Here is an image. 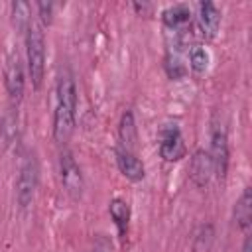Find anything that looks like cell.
<instances>
[{
    "mask_svg": "<svg viewBox=\"0 0 252 252\" xmlns=\"http://www.w3.org/2000/svg\"><path fill=\"white\" fill-rule=\"evenodd\" d=\"M75 110H77V91L75 81L69 69H63L57 79V106L53 116V136L57 144L69 142L75 128Z\"/></svg>",
    "mask_w": 252,
    "mask_h": 252,
    "instance_id": "6da1fadb",
    "label": "cell"
},
{
    "mask_svg": "<svg viewBox=\"0 0 252 252\" xmlns=\"http://www.w3.org/2000/svg\"><path fill=\"white\" fill-rule=\"evenodd\" d=\"M26 53H28V71L32 77V85L33 89H39L45 73V39L37 24H30L26 30Z\"/></svg>",
    "mask_w": 252,
    "mask_h": 252,
    "instance_id": "7a4b0ae2",
    "label": "cell"
},
{
    "mask_svg": "<svg viewBox=\"0 0 252 252\" xmlns=\"http://www.w3.org/2000/svg\"><path fill=\"white\" fill-rule=\"evenodd\" d=\"M35 185H37V163L30 156L22 163L20 175H18V183H16V197H18V203H20L22 209H26L32 203Z\"/></svg>",
    "mask_w": 252,
    "mask_h": 252,
    "instance_id": "3957f363",
    "label": "cell"
},
{
    "mask_svg": "<svg viewBox=\"0 0 252 252\" xmlns=\"http://www.w3.org/2000/svg\"><path fill=\"white\" fill-rule=\"evenodd\" d=\"M211 161H213V173L217 177L224 179L226 169H228V142H226V132L222 126L213 128L211 136Z\"/></svg>",
    "mask_w": 252,
    "mask_h": 252,
    "instance_id": "277c9868",
    "label": "cell"
},
{
    "mask_svg": "<svg viewBox=\"0 0 252 252\" xmlns=\"http://www.w3.org/2000/svg\"><path fill=\"white\" fill-rule=\"evenodd\" d=\"M61 181H63V187L65 191L77 199L81 197V191H83V177H81V169L75 161V158L71 156V152H61Z\"/></svg>",
    "mask_w": 252,
    "mask_h": 252,
    "instance_id": "5b68a950",
    "label": "cell"
},
{
    "mask_svg": "<svg viewBox=\"0 0 252 252\" xmlns=\"http://www.w3.org/2000/svg\"><path fill=\"white\" fill-rule=\"evenodd\" d=\"M159 154L165 161H177L185 156V144L179 128L175 124H169L161 132V142H159Z\"/></svg>",
    "mask_w": 252,
    "mask_h": 252,
    "instance_id": "8992f818",
    "label": "cell"
},
{
    "mask_svg": "<svg viewBox=\"0 0 252 252\" xmlns=\"http://www.w3.org/2000/svg\"><path fill=\"white\" fill-rule=\"evenodd\" d=\"M4 83H6V91L10 98L20 100L24 93V69H22L18 55H10L8 59L6 69H4Z\"/></svg>",
    "mask_w": 252,
    "mask_h": 252,
    "instance_id": "52a82bcc",
    "label": "cell"
},
{
    "mask_svg": "<svg viewBox=\"0 0 252 252\" xmlns=\"http://www.w3.org/2000/svg\"><path fill=\"white\" fill-rule=\"evenodd\" d=\"M220 26V12L213 2H201L199 4V28L201 33L207 39H213Z\"/></svg>",
    "mask_w": 252,
    "mask_h": 252,
    "instance_id": "ba28073f",
    "label": "cell"
},
{
    "mask_svg": "<svg viewBox=\"0 0 252 252\" xmlns=\"http://www.w3.org/2000/svg\"><path fill=\"white\" fill-rule=\"evenodd\" d=\"M116 161H118L120 171H122L130 181H140V179H144V163L138 159V156H136L134 152H128V150L118 148V150H116Z\"/></svg>",
    "mask_w": 252,
    "mask_h": 252,
    "instance_id": "9c48e42d",
    "label": "cell"
},
{
    "mask_svg": "<svg viewBox=\"0 0 252 252\" xmlns=\"http://www.w3.org/2000/svg\"><path fill=\"white\" fill-rule=\"evenodd\" d=\"M211 173H213V161H211V156H209L207 152L199 150V152L195 154V158H193V163H191V175H193V181H195L199 187H203V185L209 181Z\"/></svg>",
    "mask_w": 252,
    "mask_h": 252,
    "instance_id": "30bf717a",
    "label": "cell"
},
{
    "mask_svg": "<svg viewBox=\"0 0 252 252\" xmlns=\"http://www.w3.org/2000/svg\"><path fill=\"white\" fill-rule=\"evenodd\" d=\"M118 148L136 154V124H134V114L130 110H126L120 118V146Z\"/></svg>",
    "mask_w": 252,
    "mask_h": 252,
    "instance_id": "8fae6325",
    "label": "cell"
},
{
    "mask_svg": "<svg viewBox=\"0 0 252 252\" xmlns=\"http://www.w3.org/2000/svg\"><path fill=\"white\" fill-rule=\"evenodd\" d=\"M108 211H110V217H112V220H114L120 236L124 238L126 228H128V219H130V207H128V203L122 201V199H112Z\"/></svg>",
    "mask_w": 252,
    "mask_h": 252,
    "instance_id": "7c38bea8",
    "label": "cell"
},
{
    "mask_svg": "<svg viewBox=\"0 0 252 252\" xmlns=\"http://www.w3.org/2000/svg\"><path fill=\"white\" fill-rule=\"evenodd\" d=\"M234 217H236V224L240 228H248L250 219H252V189L250 187H246L244 193H242V197L238 199Z\"/></svg>",
    "mask_w": 252,
    "mask_h": 252,
    "instance_id": "4fadbf2b",
    "label": "cell"
},
{
    "mask_svg": "<svg viewBox=\"0 0 252 252\" xmlns=\"http://www.w3.org/2000/svg\"><path fill=\"white\" fill-rule=\"evenodd\" d=\"M189 20V8L183 4H175L163 12V24L169 28H177Z\"/></svg>",
    "mask_w": 252,
    "mask_h": 252,
    "instance_id": "5bb4252c",
    "label": "cell"
},
{
    "mask_svg": "<svg viewBox=\"0 0 252 252\" xmlns=\"http://www.w3.org/2000/svg\"><path fill=\"white\" fill-rule=\"evenodd\" d=\"M189 61H191V69H193L197 75L205 73V69H207V63H209L207 51H205L203 47L195 45V47L191 49V53H189Z\"/></svg>",
    "mask_w": 252,
    "mask_h": 252,
    "instance_id": "9a60e30c",
    "label": "cell"
},
{
    "mask_svg": "<svg viewBox=\"0 0 252 252\" xmlns=\"http://www.w3.org/2000/svg\"><path fill=\"white\" fill-rule=\"evenodd\" d=\"M12 8H14V20L18 18V24H20L22 28L26 26V30H28V26L32 24V22H30V6H28L26 2H16Z\"/></svg>",
    "mask_w": 252,
    "mask_h": 252,
    "instance_id": "2e32d148",
    "label": "cell"
},
{
    "mask_svg": "<svg viewBox=\"0 0 252 252\" xmlns=\"http://www.w3.org/2000/svg\"><path fill=\"white\" fill-rule=\"evenodd\" d=\"M165 67H167V73H169V77L171 79H179V77H183V73H185V69H183V65L179 63V59L175 57V59H167V63H165Z\"/></svg>",
    "mask_w": 252,
    "mask_h": 252,
    "instance_id": "e0dca14e",
    "label": "cell"
},
{
    "mask_svg": "<svg viewBox=\"0 0 252 252\" xmlns=\"http://www.w3.org/2000/svg\"><path fill=\"white\" fill-rule=\"evenodd\" d=\"M37 10H39V14H41V22H43V24H49V22H51V10H53V6H51L49 2H47V4H45V2H39V4H37Z\"/></svg>",
    "mask_w": 252,
    "mask_h": 252,
    "instance_id": "ac0fdd59",
    "label": "cell"
},
{
    "mask_svg": "<svg viewBox=\"0 0 252 252\" xmlns=\"http://www.w3.org/2000/svg\"><path fill=\"white\" fill-rule=\"evenodd\" d=\"M93 252H112V244L106 236H98L94 242V250Z\"/></svg>",
    "mask_w": 252,
    "mask_h": 252,
    "instance_id": "d6986e66",
    "label": "cell"
},
{
    "mask_svg": "<svg viewBox=\"0 0 252 252\" xmlns=\"http://www.w3.org/2000/svg\"><path fill=\"white\" fill-rule=\"evenodd\" d=\"M242 252H252V240H250V236H246L244 246H242Z\"/></svg>",
    "mask_w": 252,
    "mask_h": 252,
    "instance_id": "ffe728a7",
    "label": "cell"
}]
</instances>
